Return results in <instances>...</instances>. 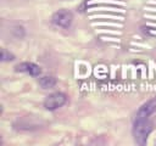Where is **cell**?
I'll return each instance as SVG.
<instances>
[{
  "instance_id": "6da1fadb",
  "label": "cell",
  "mask_w": 156,
  "mask_h": 146,
  "mask_svg": "<svg viewBox=\"0 0 156 146\" xmlns=\"http://www.w3.org/2000/svg\"><path fill=\"white\" fill-rule=\"evenodd\" d=\"M152 131V123L146 119H134L133 123V137L138 145H145L147 137Z\"/></svg>"
},
{
  "instance_id": "7a4b0ae2",
  "label": "cell",
  "mask_w": 156,
  "mask_h": 146,
  "mask_svg": "<svg viewBox=\"0 0 156 146\" xmlns=\"http://www.w3.org/2000/svg\"><path fill=\"white\" fill-rule=\"evenodd\" d=\"M67 102V96L63 92H54L44 100V107L48 111H55Z\"/></svg>"
},
{
  "instance_id": "3957f363",
  "label": "cell",
  "mask_w": 156,
  "mask_h": 146,
  "mask_svg": "<svg viewBox=\"0 0 156 146\" xmlns=\"http://www.w3.org/2000/svg\"><path fill=\"white\" fill-rule=\"evenodd\" d=\"M52 23L57 27H61V28H68L72 22H73V15L71 11L68 10H58L56 11L54 15H52V18H51Z\"/></svg>"
},
{
  "instance_id": "277c9868",
  "label": "cell",
  "mask_w": 156,
  "mask_h": 146,
  "mask_svg": "<svg viewBox=\"0 0 156 146\" xmlns=\"http://www.w3.org/2000/svg\"><path fill=\"white\" fill-rule=\"evenodd\" d=\"M155 111H156V99H151V100L146 101L145 103H143L139 107V109L135 113V118L134 119H146Z\"/></svg>"
},
{
  "instance_id": "5b68a950",
  "label": "cell",
  "mask_w": 156,
  "mask_h": 146,
  "mask_svg": "<svg viewBox=\"0 0 156 146\" xmlns=\"http://www.w3.org/2000/svg\"><path fill=\"white\" fill-rule=\"evenodd\" d=\"M15 69H16V72H26V73H29L33 77H37V75H39L41 73V68L38 64L33 63V62H22L20 64H17L15 67Z\"/></svg>"
},
{
  "instance_id": "8992f818",
  "label": "cell",
  "mask_w": 156,
  "mask_h": 146,
  "mask_svg": "<svg viewBox=\"0 0 156 146\" xmlns=\"http://www.w3.org/2000/svg\"><path fill=\"white\" fill-rule=\"evenodd\" d=\"M38 83L43 89H51L56 85V78L52 75H44L38 79Z\"/></svg>"
},
{
  "instance_id": "52a82bcc",
  "label": "cell",
  "mask_w": 156,
  "mask_h": 146,
  "mask_svg": "<svg viewBox=\"0 0 156 146\" xmlns=\"http://www.w3.org/2000/svg\"><path fill=\"white\" fill-rule=\"evenodd\" d=\"M13 58H15V57H13V55H12V54L7 52L5 49H2V50H1V61L7 62V61H12Z\"/></svg>"
}]
</instances>
